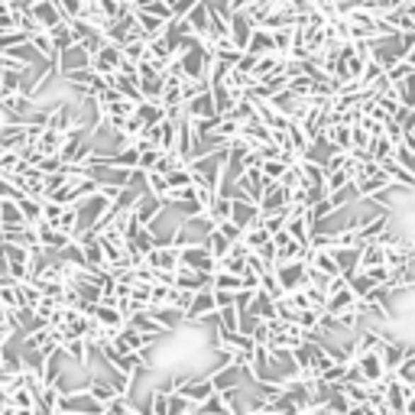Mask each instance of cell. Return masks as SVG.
I'll return each mask as SVG.
<instances>
[{"instance_id": "d6a6232c", "label": "cell", "mask_w": 415, "mask_h": 415, "mask_svg": "<svg viewBox=\"0 0 415 415\" xmlns=\"http://www.w3.org/2000/svg\"><path fill=\"white\" fill-rule=\"evenodd\" d=\"M120 49H123V59L133 62V65H140V62L147 59V39H130V42Z\"/></svg>"}, {"instance_id": "ffe728a7", "label": "cell", "mask_w": 415, "mask_h": 415, "mask_svg": "<svg viewBox=\"0 0 415 415\" xmlns=\"http://www.w3.org/2000/svg\"><path fill=\"white\" fill-rule=\"evenodd\" d=\"M244 52L256 55V59H260V55H273V52H276V46H273V33H269V30H260V26H256Z\"/></svg>"}, {"instance_id": "52a82bcc", "label": "cell", "mask_w": 415, "mask_h": 415, "mask_svg": "<svg viewBox=\"0 0 415 415\" xmlns=\"http://www.w3.org/2000/svg\"><path fill=\"white\" fill-rule=\"evenodd\" d=\"M227 26H231V42L240 49V52H244L246 42H250V36H254V30H256V23L250 20V13H246V10H234L231 20H227Z\"/></svg>"}, {"instance_id": "7402d4cb", "label": "cell", "mask_w": 415, "mask_h": 415, "mask_svg": "<svg viewBox=\"0 0 415 415\" xmlns=\"http://www.w3.org/2000/svg\"><path fill=\"white\" fill-rule=\"evenodd\" d=\"M108 162H110V166H117V169H140V149L130 143V147H123L120 153L110 156Z\"/></svg>"}, {"instance_id": "ee69618b", "label": "cell", "mask_w": 415, "mask_h": 415, "mask_svg": "<svg viewBox=\"0 0 415 415\" xmlns=\"http://www.w3.org/2000/svg\"><path fill=\"white\" fill-rule=\"evenodd\" d=\"M81 4H85V7H98V0H81Z\"/></svg>"}, {"instance_id": "30bf717a", "label": "cell", "mask_w": 415, "mask_h": 415, "mask_svg": "<svg viewBox=\"0 0 415 415\" xmlns=\"http://www.w3.org/2000/svg\"><path fill=\"white\" fill-rule=\"evenodd\" d=\"M166 205H169L166 198H159V195H153V192H143V195L137 198V205H133V217H137V221L147 227V224L153 221V217L159 215Z\"/></svg>"}, {"instance_id": "4dcf8cb0", "label": "cell", "mask_w": 415, "mask_h": 415, "mask_svg": "<svg viewBox=\"0 0 415 415\" xmlns=\"http://www.w3.org/2000/svg\"><path fill=\"white\" fill-rule=\"evenodd\" d=\"M357 198H360V195H357L354 182H351V185H344V188H338V192H331V195H328V201H331V205H334V211H338V208L354 205Z\"/></svg>"}, {"instance_id": "bcb514c9", "label": "cell", "mask_w": 415, "mask_h": 415, "mask_svg": "<svg viewBox=\"0 0 415 415\" xmlns=\"http://www.w3.org/2000/svg\"><path fill=\"white\" fill-rule=\"evenodd\" d=\"M0 10H7V0H0Z\"/></svg>"}, {"instance_id": "1f68e13d", "label": "cell", "mask_w": 415, "mask_h": 415, "mask_svg": "<svg viewBox=\"0 0 415 415\" xmlns=\"http://www.w3.org/2000/svg\"><path fill=\"white\" fill-rule=\"evenodd\" d=\"M273 46H276L279 55H285V59H289V52H292V26L273 30Z\"/></svg>"}, {"instance_id": "d4e9b609", "label": "cell", "mask_w": 415, "mask_h": 415, "mask_svg": "<svg viewBox=\"0 0 415 415\" xmlns=\"http://www.w3.org/2000/svg\"><path fill=\"white\" fill-rule=\"evenodd\" d=\"M49 36H52L55 52H65L69 46H75V33H72V26H69V23H59L55 30H49Z\"/></svg>"}, {"instance_id": "74e56055", "label": "cell", "mask_w": 415, "mask_h": 415, "mask_svg": "<svg viewBox=\"0 0 415 415\" xmlns=\"http://www.w3.org/2000/svg\"><path fill=\"white\" fill-rule=\"evenodd\" d=\"M392 159L399 162V166H402L406 172H412V176H415V153L406 147V143H399V147L392 149Z\"/></svg>"}, {"instance_id": "e0dca14e", "label": "cell", "mask_w": 415, "mask_h": 415, "mask_svg": "<svg viewBox=\"0 0 415 415\" xmlns=\"http://www.w3.org/2000/svg\"><path fill=\"white\" fill-rule=\"evenodd\" d=\"M137 13V26H140V36L147 39H159L162 33H166V20H159V16H153V13H147V10H133Z\"/></svg>"}, {"instance_id": "4fadbf2b", "label": "cell", "mask_w": 415, "mask_h": 415, "mask_svg": "<svg viewBox=\"0 0 415 415\" xmlns=\"http://www.w3.org/2000/svg\"><path fill=\"white\" fill-rule=\"evenodd\" d=\"M182 108H185V114L192 117V120H205V117H215V114H217L215 94H211V88H208V91H201V94H195L192 101H185Z\"/></svg>"}, {"instance_id": "7bdbcfd3", "label": "cell", "mask_w": 415, "mask_h": 415, "mask_svg": "<svg viewBox=\"0 0 415 415\" xmlns=\"http://www.w3.org/2000/svg\"><path fill=\"white\" fill-rule=\"evenodd\" d=\"M396 377H399L406 386H412V390H415V367H399V370H396Z\"/></svg>"}, {"instance_id": "83f0119b", "label": "cell", "mask_w": 415, "mask_h": 415, "mask_svg": "<svg viewBox=\"0 0 415 415\" xmlns=\"http://www.w3.org/2000/svg\"><path fill=\"white\" fill-rule=\"evenodd\" d=\"M185 20H188V26H192L195 36H201V39L208 36V4H198L192 13L185 16Z\"/></svg>"}, {"instance_id": "5b68a950", "label": "cell", "mask_w": 415, "mask_h": 415, "mask_svg": "<svg viewBox=\"0 0 415 415\" xmlns=\"http://www.w3.org/2000/svg\"><path fill=\"white\" fill-rule=\"evenodd\" d=\"M256 208H260L263 217L285 211V208H289V188H283L279 182H266V192H263V198L256 201Z\"/></svg>"}, {"instance_id": "8992f818", "label": "cell", "mask_w": 415, "mask_h": 415, "mask_svg": "<svg viewBox=\"0 0 415 415\" xmlns=\"http://www.w3.org/2000/svg\"><path fill=\"white\" fill-rule=\"evenodd\" d=\"M215 312H217L215 289H201V292H195L192 305H188V312H185V324H198V322H205V318H211Z\"/></svg>"}, {"instance_id": "44dd1931", "label": "cell", "mask_w": 415, "mask_h": 415, "mask_svg": "<svg viewBox=\"0 0 415 415\" xmlns=\"http://www.w3.org/2000/svg\"><path fill=\"white\" fill-rule=\"evenodd\" d=\"M88 392H91V396L101 402V406H108L114 396H120V392H117L104 377H88Z\"/></svg>"}, {"instance_id": "f546056e", "label": "cell", "mask_w": 415, "mask_h": 415, "mask_svg": "<svg viewBox=\"0 0 415 415\" xmlns=\"http://www.w3.org/2000/svg\"><path fill=\"white\" fill-rule=\"evenodd\" d=\"M195 412V402H188L182 392H169L166 399V415H192Z\"/></svg>"}, {"instance_id": "484cf974", "label": "cell", "mask_w": 415, "mask_h": 415, "mask_svg": "<svg viewBox=\"0 0 415 415\" xmlns=\"http://www.w3.org/2000/svg\"><path fill=\"white\" fill-rule=\"evenodd\" d=\"M205 246H208V254L215 256V260H224V256L231 254V240L224 237V234L217 231V227L211 231V237H208V244H205Z\"/></svg>"}, {"instance_id": "7dc6e473", "label": "cell", "mask_w": 415, "mask_h": 415, "mask_svg": "<svg viewBox=\"0 0 415 415\" xmlns=\"http://www.w3.org/2000/svg\"><path fill=\"white\" fill-rule=\"evenodd\" d=\"M409 16H412V20H415V10H412V13H409Z\"/></svg>"}, {"instance_id": "ac0fdd59", "label": "cell", "mask_w": 415, "mask_h": 415, "mask_svg": "<svg viewBox=\"0 0 415 415\" xmlns=\"http://www.w3.org/2000/svg\"><path fill=\"white\" fill-rule=\"evenodd\" d=\"M133 117H137L143 127H153V123L166 120V108H162L159 101H140L137 108H133Z\"/></svg>"}, {"instance_id": "7a4b0ae2", "label": "cell", "mask_w": 415, "mask_h": 415, "mask_svg": "<svg viewBox=\"0 0 415 415\" xmlns=\"http://www.w3.org/2000/svg\"><path fill=\"white\" fill-rule=\"evenodd\" d=\"M273 273H276L279 285H283V292H299V289H305L308 285V263L305 260H289V263H276L273 266Z\"/></svg>"}, {"instance_id": "ab89813d", "label": "cell", "mask_w": 415, "mask_h": 415, "mask_svg": "<svg viewBox=\"0 0 415 415\" xmlns=\"http://www.w3.org/2000/svg\"><path fill=\"white\" fill-rule=\"evenodd\" d=\"M217 231H221L224 237L231 240V244L244 240V227H240V224H234V221H221V224H217Z\"/></svg>"}, {"instance_id": "e575fe53", "label": "cell", "mask_w": 415, "mask_h": 415, "mask_svg": "<svg viewBox=\"0 0 415 415\" xmlns=\"http://www.w3.org/2000/svg\"><path fill=\"white\" fill-rule=\"evenodd\" d=\"M55 7H59L62 20H65V23H72V20H78V16H81V7H85V4H81V0H55Z\"/></svg>"}, {"instance_id": "3957f363", "label": "cell", "mask_w": 415, "mask_h": 415, "mask_svg": "<svg viewBox=\"0 0 415 415\" xmlns=\"http://www.w3.org/2000/svg\"><path fill=\"white\" fill-rule=\"evenodd\" d=\"M208 380H211V386H215V392H231V390H240V386L246 383V380H254V373H246V370H240L237 363H224V367L211 370L208 373Z\"/></svg>"}, {"instance_id": "4316f807", "label": "cell", "mask_w": 415, "mask_h": 415, "mask_svg": "<svg viewBox=\"0 0 415 415\" xmlns=\"http://www.w3.org/2000/svg\"><path fill=\"white\" fill-rule=\"evenodd\" d=\"M208 217L215 224H221V221H231V198H221V195H215V201L208 205V211H205Z\"/></svg>"}, {"instance_id": "f6af8a7d", "label": "cell", "mask_w": 415, "mask_h": 415, "mask_svg": "<svg viewBox=\"0 0 415 415\" xmlns=\"http://www.w3.org/2000/svg\"><path fill=\"white\" fill-rule=\"evenodd\" d=\"M4 244H7V240H4V227H0V250H4Z\"/></svg>"}, {"instance_id": "60d3db41", "label": "cell", "mask_w": 415, "mask_h": 415, "mask_svg": "<svg viewBox=\"0 0 415 415\" xmlns=\"http://www.w3.org/2000/svg\"><path fill=\"white\" fill-rule=\"evenodd\" d=\"M254 65H256V55L240 52V59H237V65H234V69H237V72H244V75H250V72H254Z\"/></svg>"}, {"instance_id": "277c9868", "label": "cell", "mask_w": 415, "mask_h": 415, "mask_svg": "<svg viewBox=\"0 0 415 415\" xmlns=\"http://www.w3.org/2000/svg\"><path fill=\"white\" fill-rule=\"evenodd\" d=\"M91 52H85V46L81 42H75V46H69L65 52H59V62H55V72L62 75H69V72H78V69H91Z\"/></svg>"}, {"instance_id": "8fae6325", "label": "cell", "mask_w": 415, "mask_h": 415, "mask_svg": "<svg viewBox=\"0 0 415 415\" xmlns=\"http://www.w3.org/2000/svg\"><path fill=\"white\" fill-rule=\"evenodd\" d=\"M231 221L240 224L244 231H250V227L263 224V215L256 208V201H231Z\"/></svg>"}, {"instance_id": "b9f144b4", "label": "cell", "mask_w": 415, "mask_h": 415, "mask_svg": "<svg viewBox=\"0 0 415 415\" xmlns=\"http://www.w3.org/2000/svg\"><path fill=\"white\" fill-rule=\"evenodd\" d=\"M234 295H237V292H224V289H215V305L217 308L234 305Z\"/></svg>"}, {"instance_id": "9a60e30c", "label": "cell", "mask_w": 415, "mask_h": 415, "mask_svg": "<svg viewBox=\"0 0 415 415\" xmlns=\"http://www.w3.org/2000/svg\"><path fill=\"white\" fill-rule=\"evenodd\" d=\"M246 315L260 318V322H273V318H279L276 315V299H269L263 289H256L254 299H250V305H246Z\"/></svg>"}, {"instance_id": "5bb4252c", "label": "cell", "mask_w": 415, "mask_h": 415, "mask_svg": "<svg viewBox=\"0 0 415 415\" xmlns=\"http://www.w3.org/2000/svg\"><path fill=\"white\" fill-rule=\"evenodd\" d=\"M30 13L36 16V23L42 26L46 33H49V30H55L59 23H65V20H62V13H59V7H55V0H36Z\"/></svg>"}, {"instance_id": "f1b7e54d", "label": "cell", "mask_w": 415, "mask_h": 415, "mask_svg": "<svg viewBox=\"0 0 415 415\" xmlns=\"http://www.w3.org/2000/svg\"><path fill=\"white\" fill-rule=\"evenodd\" d=\"M30 42H33V49H36L39 55H46L49 62H59V52H55V46H52V36H49L46 30L36 33V36H30Z\"/></svg>"}, {"instance_id": "9c48e42d", "label": "cell", "mask_w": 415, "mask_h": 415, "mask_svg": "<svg viewBox=\"0 0 415 415\" xmlns=\"http://www.w3.org/2000/svg\"><path fill=\"white\" fill-rule=\"evenodd\" d=\"M147 266L153 269H166V273H176L178 266H182V250L178 246H156V250H149L147 254Z\"/></svg>"}, {"instance_id": "8d00e7d4", "label": "cell", "mask_w": 415, "mask_h": 415, "mask_svg": "<svg viewBox=\"0 0 415 415\" xmlns=\"http://www.w3.org/2000/svg\"><path fill=\"white\" fill-rule=\"evenodd\" d=\"M260 169H263V176H266L269 182H279V178H283V172L289 169V166H285L283 159H263Z\"/></svg>"}, {"instance_id": "603a6c76", "label": "cell", "mask_w": 415, "mask_h": 415, "mask_svg": "<svg viewBox=\"0 0 415 415\" xmlns=\"http://www.w3.org/2000/svg\"><path fill=\"white\" fill-rule=\"evenodd\" d=\"M16 205H20V211H23V217H26V224H30V227L42 221V201H39V198L20 195V198H16Z\"/></svg>"}, {"instance_id": "d590c367", "label": "cell", "mask_w": 415, "mask_h": 415, "mask_svg": "<svg viewBox=\"0 0 415 415\" xmlns=\"http://www.w3.org/2000/svg\"><path fill=\"white\" fill-rule=\"evenodd\" d=\"M269 240V231L263 227V224H256V227H250V231H244V244L250 246V250H260L263 244Z\"/></svg>"}, {"instance_id": "cb8c5ba5", "label": "cell", "mask_w": 415, "mask_h": 415, "mask_svg": "<svg viewBox=\"0 0 415 415\" xmlns=\"http://www.w3.org/2000/svg\"><path fill=\"white\" fill-rule=\"evenodd\" d=\"M4 260L10 266H30V246H20V244H4Z\"/></svg>"}, {"instance_id": "836d02e7", "label": "cell", "mask_w": 415, "mask_h": 415, "mask_svg": "<svg viewBox=\"0 0 415 415\" xmlns=\"http://www.w3.org/2000/svg\"><path fill=\"white\" fill-rule=\"evenodd\" d=\"M392 149H396V147H392L390 140H386V137H377L373 143H370V149H367V153H370V159L383 162V159H390V156H392Z\"/></svg>"}, {"instance_id": "6da1fadb", "label": "cell", "mask_w": 415, "mask_h": 415, "mask_svg": "<svg viewBox=\"0 0 415 415\" xmlns=\"http://www.w3.org/2000/svg\"><path fill=\"white\" fill-rule=\"evenodd\" d=\"M59 412H69V415H104V406H101L91 392H88V383H85V386H78V390H72V392H62Z\"/></svg>"}, {"instance_id": "2e32d148", "label": "cell", "mask_w": 415, "mask_h": 415, "mask_svg": "<svg viewBox=\"0 0 415 415\" xmlns=\"http://www.w3.org/2000/svg\"><path fill=\"white\" fill-rule=\"evenodd\" d=\"M91 318H94V322H98L104 331H120L123 324H127V318L120 315V308H117V305H101V302L94 305V315H91Z\"/></svg>"}, {"instance_id": "7c38bea8", "label": "cell", "mask_w": 415, "mask_h": 415, "mask_svg": "<svg viewBox=\"0 0 415 415\" xmlns=\"http://www.w3.org/2000/svg\"><path fill=\"white\" fill-rule=\"evenodd\" d=\"M354 367L360 370V380H363L367 386L380 383V380L386 377V367H383V360H380V354H377V351H373V354L357 357V360H354Z\"/></svg>"}, {"instance_id": "ba28073f", "label": "cell", "mask_w": 415, "mask_h": 415, "mask_svg": "<svg viewBox=\"0 0 415 415\" xmlns=\"http://www.w3.org/2000/svg\"><path fill=\"white\" fill-rule=\"evenodd\" d=\"M182 266L195 273H215L217 260L208 254V246H182Z\"/></svg>"}, {"instance_id": "f35d334b", "label": "cell", "mask_w": 415, "mask_h": 415, "mask_svg": "<svg viewBox=\"0 0 415 415\" xmlns=\"http://www.w3.org/2000/svg\"><path fill=\"white\" fill-rule=\"evenodd\" d=\"M344 185H351V176H347L344 169L328 172V176H324V188H328V195H331V192H338V188H344Z\"/></svg>"}, {"instance_id": "d6986e66", "label": "cell", "mask_w": 415, "mask_h": 415, "mask_svg": "<svg viewBox=\"0 0 415 415\" xmlns=\"http://www.w3.org/2000/svg\"><path fill=\"white\" fill-rule=\"evenodd\" d=\"M357 305V295L351 292V285H344V289H338V292H331L328 302H324V312L328 315H341V312H347V308Z\"/></svg>"}]
</instances>
